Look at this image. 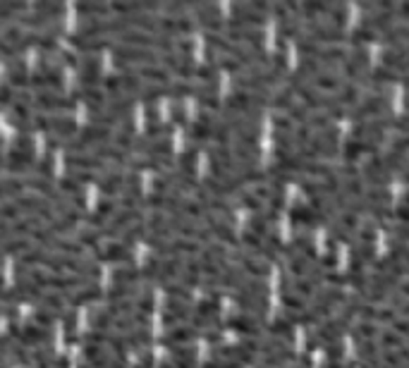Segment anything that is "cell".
<instances>
[{"instance_id": "1", "label": "cell", "mask_w": 409, "mask_h": 368, "mask_svg": "<svg viewBox=\"0 0 409 368\" xmlns=\"http://www.w3.org/2000/svg\"><path fill=\"white\" fill-rule=\"evenodd\" d=\"M34 129H46L50 134H57V137H74L77 134V122L69 118H46V115H38L34 118Z\"/></svg>"}, {"instance_id": "2", "label": "cell", "mask_w": 409, "mask_h": 368, "mask_svg": "<svg viewBox=\"0 0 409 368\" xmlns=\"http://www.w3.org/2000/svg\"><path fill=\"white\" fill-rule=\"evenodd\" d=\"M10 333L15 335V338H22L27 345H46V342L50 340V328L36 325V323H27L24 328L12 325Z\"/></svg>"}, {"instance_id": "3", "label": "cell", "mask_w": 409, "mask_h": 368, "mask_svg": "<svg viewBox=\"0 0 409 368\" xmlns=\"http://www.w3.org/2000/svg\"><path fill=\"white\" fill-rule=\"evenodd\" d=\"M31 103H34L36 108H41V111H72L77 106L72 96H57V94H48V91L38 94Z\"/></svg>"}, {"instance_id": "4", "label": "cell", "mask_w": 409, "mask_h": 368, "mask_svg": "<svg viewBox=\"0 0 409 368\" xmlns=\"http://www.w3.org/2000/svg\"><path fill=\"white\" fill-rule=\"evenodd\" d=\"M111 137V129L108 127H99V125H91L86 129H82L79 134H74V139L65 144L67 148H82V146H89V144H101Z\"/></svg>"}, {"instance_id": "5", "label": "cell", "mask_w": 409, "mask_h": 368, "mask_svg": "<svg viewBox=\"0 0 409 368\" xmlns=\"http://www.w3.org/2000/svg\"><path fill=\"white\" fill-rule=\"evenodd\" d=\"M139 218V211L137 208H125L120 211L118 216H113V221L106 225V230H101V235L106 237H115V235H123V232L130 228V223H134Z\"/></svg>"}, {"instance_id": "6", "label": "cell", "mask_w": 409, "mask_h": 368, "mask_svg": "<svg viewBox=\"0 0 409 368\" xmlns=\"http://www.w3.org/2000/svg\"><path fill=\"white\" fill-rule=\"evenodd\" d=\"M199 328L194 325H175L172 330L163 335V345L165 347H182L184 342H191L194 338H199Z\"/></svg>"}, {"instance_id": "7", "label": "cell", "mask_w": 409, "mask_h": 368, "mask_svg": "<svg viewBox=\"0 0 409 368\" xmlns=\"http://www.w3.org/2000/svg\"><path fill=\"white\" fill-rule=\"evenodd\" d=\"M191 316V306L187 304V301H180V299H172L168 306H165V311H163V318L168 325L175 328L177 323H182V320H187Z\"/></svg>"}, {"instance_id": "8", "label": "cell", "mask_w": 409, "mask_h": 368, "mask_svg": "<svg viewBox=\"0 0 409 368\" xmlns=\"http://www.w3.org/2000/svg\"><path fill=\"white\" fill-rule=\"evenodd\" d=\"M99 261H108V263H118V261H130L132 258V251L127 244H108L96 254Z\"/></svg>"}, {"instance_id": "9", "label": "cell", "mask_w": 409, "mask_h": 368, "mask_svg": "<svg viewBox=\"0 0 409 368\" xmlns=\"http://www.w3.org/2000/svg\"><path fill=\"white\" fill-rule=\"evenodd\" d=\"M106 87L111 89V91H115V96H118V91H137V89H139V79L132 72L113 74V77H108V79H106Z\"/></svg>"}, {"instance_id": "10", "label": "cell", "mask_w": 409, "mask_h": 368, "mask_svg": "<svg viewBox=\"0 0 409 368\" xmlns=\"http://www.w3.org/2000/svg\"><path fill=\"white\" fill-rule=\"evenodd\" d=\"M65 163L69 167H82V170H103V160L94 158V156H86V153H67L65 156Z\"/></svg>"}, {"instance_id": "11", "label": "cell", "mask_w": 409, "mask_h": 368, "mask_svg": "<svg viewBox=\"0 0 409 368\" xmlns=\"http://www.w3.org/2000/svg\"><path fill=\"white\" fill-rule=\"evenodd\" d=\"M99 296H101L99 287L91 285V282H84L82 287H77V292L69 294V301H72L74 306H82V304H86V301H96Z\"/></svg>"}, {"instance_id": "12", "label": "cell", "mask_w": 409, "mask_h": 368, "mask_svg": "<svg viewBox=\"0 0 409 368\" xmlns=\"http://www.w3.org/2000/svg\"><path fill=\"white\" fill-rule=\"evenodd\" d=\"M134 77H146V79L156 82V84H165L168 82V69L165 67H156V65H142V67L132 69Z\"/></svg>"}, {"instance_id": "13", "label": "cell", "mask_w": 409, "mask_h": 368, "mask_svg": "<svg viewBox=\"0 0 409 368\" xmlns=\"http://www.w3.org/2000/svg\"><path fill=\"white\" fill-rule=\"evenodd\" d=\"M86 153H91V156L99 160H118V163H125L127 160V151H123V148L118 146H96L94 151H86Z\"/></svg>"}, {"instance_id": "14", "label": "cell", "mask_w": 409, "mask_h": 368, "mask_svg": "<svg viewBox=\"0 0 409 368\" xmlns=\"http://www.w3.org/2000/svg\"><path fill=\"white\" fill-rule=\"evenodd\" d=\"M8 79H10V87H24V84H29L27 65L22 60H12L8 69Z\"/></svg>"}, {"instance_id": "15", "label": "cell", "mask_w": 409, "mask_h": 368, "mask_svg": "<svg viewBox=\"0 0 409 368\" xmlns=\"http://www.w3.org/2000/svg\"><path fill=\"white\" fill-rule=\"evenodd\" d=\"M99 184L101 189H103V194H115V191H123L125 186V177L120 175V172H106V177H99Z\"/></svg>"}, {"instance_id": "16", "label": "cell", "mask_w": 409, "mask_h": 368, "mask_svg": "<svg viewBox=\"0 0 409 368\" xmlns=\"http://www.w3.org/2000/svg\"><path fill=\"white\" fill-rule=\"evenodd\" d=\"M139 277H142V270L134 268V266H125V268H118L113 273V282L115 285H134Z\"/></svg>"}, {"instance_id": "17", "label": "cell", "mask_w": 409, "mask_h": 368, "mask_svg": "<svg viewBox=\"0 0 409 368\" xmlns=\"http://www.w3.org/2000/svg\"><path fill=\"white\" fill-rule=\"evenodd\" d=\"M74 10L79 12V15H86V17H99L106 15V12H111V5H103V3H77Z\"/></svg>"}, {"instance_id": "18", "label": "cell", "mask_w": 409, "mask_h": 368, "mask_svg": "<svg viewBox=\"0 0 409 368\" xmlns=\"http://www.w3.org/2000/svg\"><path fill=\"white\" fill-rule=\"evenodd\" d=\"M177 273H180V256H170V258H165V261L161 263V270H158V280L168 282L170 277H175Z\"/></svg>"}, {"instance_id": "19", "label": "cell", "mask_w": 409, "mask_h": 368, "mask_svg": "<svg viewBox=\"0 0 409 368\" xmlns=\"http://www.w3.org/2000/svg\"><path fill=\"white\" fill-rule=\"evenodd\" d=\"M62 5L60 3H36L34 5V12H38V15L48 17V19H55L57 15H62Z\"/></svg>"}, {"instance_id": "20", "label": "cell", "mask_w": 409, "mask_h": 368, "mask_svg": "<svg viewBox=\"0 0 409 368\" xmlns=\"http://www.w3.org/2000/svg\"><path fill=\"white\" fill-rule=\"evenodd\" d=\"M134 311H137L139 316H144V318H149V316L153 313V294L144 292L142 296H139V301L134 304Z\"/></svg>"}, {"instance_id": "21", "label": "cell", "mask_w": 409, "mask_h": 368, "mask_svg": "<svg viewBox=\"0 0 409 368\" xmlns=\"http://www.w3.org/2000/svg\"><path fill=\"white\" fill-rule=\"evenodd\" d=\"M194 165H196V148H187V151L180 156V172L191 175V172H194Z\"/></svg>"}, {"instance_id": "22", "label": "cell", "mask_w": 409, "mask_h": 368, "mask_svg": "<svg viewBox=\"0 0 409 368\" xmlns=\"http://www.w3.org/2000/svg\"><path fill=\"white\" fill-rule=\"evenodd\" d=\"M113 211H115V203H113V201H101L99 208H96V213H94L91 218H89V221H91L94 225H101L108 216H113Z\"/></svg>"}, {"instance_id": "23", "label": "cell", "mask_w": 409, "mask_h": 368, "mask_svg": "<svg viewBox=\"0 0 409 368\" xmlns=\"http://www.w3.org/2000/svg\"><path fill=\"white\" fill-rule=\"evenodd\" d=\"M134 294H137V287H134V285H115L111 289V299L113 301H127Z\"/></svg>"}, {"instance_id": "24", "label": "cell", "mask_w": 409, "mask_h": 368, "mask_svg": "<svg viewBox=\"0 0 409 368\" xmlns=\"http://www.w3.org/2000/svg\"><path fill=\"white\" fill-rule=\"evenodd\" d=\"M123 244H130V242H139V240H146L144 235V225H130L125 232H123Z\"/></svg>"}, {"instance_id": "25", "label": "cell", "mask_w": 409, "mask_h": 368, "mask_svg": "<svg viewBox=\"0 0 409 368\" xmlns=\"http://www.w3.org/2000/svg\"><path fill=\"white\" fill-rule=\"evenodd\" d=\"M84 357L89 359V364H94V361L106 359L108 354H106V350H103V345H86V347H84Z\"/></svg>"}, {"instance_id": "26", "label": "cell", "mask_w": 409, "mask_h": 368, "mask_svg": "<svg viewBox=\"0 0 409 368\" xmlns=\"http://www.w3.org/2000/svg\"><path fill=\"white\" fill-rule=\"evenodd\" d=\"M245 364L242 361H235V359H220V357H213L206 364V368H242Z\"/></svg>"}, {"instance_id": "27", "label": "cell", "mask_w": 409, "mask_h": 368, "mask_svg": "<svg viewBox=\"0 0 409 368\" xmlns=\"http://www.w3.org/2000/svg\"><path fill=\"white\" fill-rule=\"evenodd\" d=\"M99 237H101V232H96V230H82L79 232V242L82 247H84V244H89V247H96V242H99Z\"/></svg>"}, {"instance_id": "28", "label": "cell", "mask_w": 409, "mask_h": 368, "mask_svg": "<svg viewBox=\"0 0 409 368\" xmlns=\"http://www.w3.org/2000/svg\"><path fill=\"white\" fill-rule=\"evenodd\" d=\"M19 211L15 203H8V206H3V208H0V218H5V221H12V218H19Z\"/></svg>"}, {"instance_id": "29", "label": "cell", "mask_w": 409, "mask_h": 368, "mask_svg": "<svg viewBox=\"0 0 409 368\" xmlns=\"http://www.w3.org/2000/svg\"><path fill=\"white\" fill-rule=\"evenodd\" d=\"M172 118H175L177 125H182V122H184V106H182L180 101H177L175 108H172Z\"/></svg>"}, {"instance_id": "30", "label": "cell", "mask_w": 409, "mask_h": 368, "mask_svg": "<svg viewBox=\"0 0 409 368\" xmlns=\"http://www.w3.org/2000/svg\"><path fill=\"white\" fill-rule=\"evenodd\" d=\"M12 101V89L10 87H0V106H8Z\"/></svg>"}, {"instance_id": "31", "label": "cell", "mask_w": 409, "mask_h": 368, "mask_svg": "<svg viewBox=\"0 0 409 368\" xmlns=\"http://www.w3.org/2000/svg\"><path fill=\"white\" fill-rule=\"evenodd\" d=\"M134 368H153V357H151V354H144V357L139 359V364L134 366Z\"/></svg>"}, {"instance_id": "32", "label": "cell", "mask_w": 409, "mask_h": 368, "mask_svg": "<svg viewBox=\"0 0 409 368\" xmlns=\"http://www.w3.org/2000/svg\"><path fill=\"white\" fill-rule=\"evenodd\" d=\"M0 316H12V308L8 304H0Z\"/></svg>"}, {"instance_id": "33", "label": "cell", "mask_w": 409, "mask_h": 368, "mask_svg": "<svg viewBox=\"0 0 409 368\" xmlns=\"http://www.w3.org/2000/svg\"><path fill=\"white\" fill-rule=\"evenodd\" d=\"M161 368H175V366H172V364H161Z\"/></svg>"}, {"instance_id": "34", "label": "cell", "mask_w": 409, "mask_h": 368, "mask_svg": "<svg viewBox=\"0 0 409 368\" xmlns=\"http://www.w3.org/2000/svg\"><path fill=\"white\" fill-rule=\"evenodd\" d=\"M0 163H5V156H3V151H0Z\"/></svg>"}, {"instance_id": "35", "label": "cell", "mask_w": 409, "mask_h": 368, "mask_svg": "<svg viewBox=\"0 0 409 368\" xmlns=\"http://www.w3.org/2000/svg\"><path fill=\"white\" fill-rule=\"evenodd\" d=\"M0 364H3V350H0Z\"/></svg>"}, {"instance_id": "36", "label": "cell", "mask_w": 409, "mask_h": 368, "mask_svg": "<svg viewBox=\"0 0 409 368\" xmlns=\"http://www.w3.org/2000/svg\"><path fill=\"white\" fill-rule=\"evenodd\" d=\"M0 263H3V254H0Z\"/></svg>"}]
</instances>
